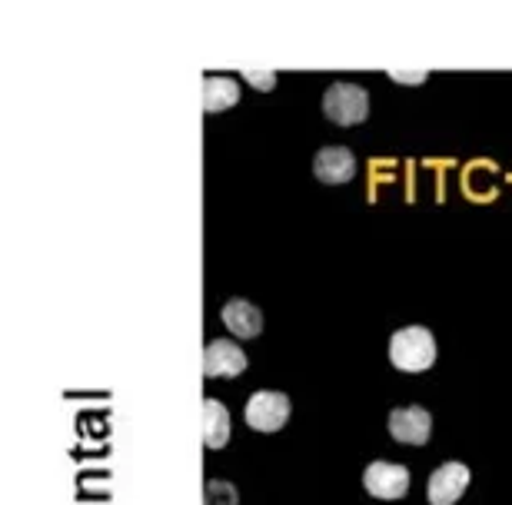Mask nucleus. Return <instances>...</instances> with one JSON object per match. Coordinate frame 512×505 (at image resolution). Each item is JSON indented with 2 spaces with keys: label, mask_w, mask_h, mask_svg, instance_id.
<instances>
[{
  "label": "nucleus",
  "mask_w": 512,
  "mask_h": 505,
  "mask_svg": "<svg viewBox=\"0 0 512 505\" xmlns=\"http://www.w3.org/2000/svg\"><path fill=\"white\" fill-rule=\"evenodd\" d=\"M243 369H247V353H243L233 339H210L207 349H203V373L210 379L240 376Z\"/></svg>",
  "instance_id": "7"
},
{
  "label": "nucleus",
  "mask_w": 512,
  "mask_h": 505,
  "mask_svg": "<svg viewBox=\"0 0 512 505\" xmlns=\"http://www.w3.org/2000/svg\"><path fill=\"white\" fill-rule=\"evenodd\" d=\"M433 432V416L423 406H396L389 412V436L406 446H423Z\"/></svg>",
  "instance_id": "5"
},
{
  "label": "nucleus",
  "mask_w": 512,
  "mask_h": 505,
  "mask_svg": "<svg viewBox=\"0 0 512 505\" xmlns=\"http://www.w3.org/2000/svg\"><path fill=\"white\" fill-rule=\"evenodd\" d=\"M230 442V412L220 399H203V446L223 449Z\"/></svg>",
  "instance_id": "10"
},
{
  "label": "nucleus",
  "mask_w": 512,
  "mask_h": 505,
  "mask_svg": "<svg viewBox=\"0 0 512 505\" xmlns=\"http://www.w3.org/2000/svg\"><path fill=\"white\" fill-rule=\"evenodd\" d=\"M466 486H469V469L463 462H443V466L429 476V486H426L429 505H456L459 496L466 492Z\"/></svg>",
  "instance_id": "6"
},
{
  "label": "nucleus",
  "mask_w": 512,
  "mask_h": 505,
  "mask_svg": "<svg viewBox=\"0 0 512 505\" xmlns=\"http://www.w3.org/2000/svg\"><path fill=\"white\" fill-rule=\"evenodd\" d=\"M220 316H223V326L240 339L260 336V329H263V313L250 300H240V296H233V300L223 303Z\"/></svg>",
  "instance_id": "9"
},
{
  "label": "nucleus",
  "mask_w": 512,
  "mask_h": 505,
  "mask_svg": "<svg viewBox=\"0 0 512 505\" xmlns=\"http://www.w3.org/2000/svg\"><path fill=\"white\" fill-rule=\"evenodd\" d=\"M363 486L376 499H386V502L403 499L409 492V469L396 466V462L376 459V462H370V466L363 469Z\"/></svg>",
  "instance_id": "4"
},
{
  "label": "nucleus",
  "mask_w": 512,
  "mask_h": 505,
  "mask_svg": "<svg viewBox=\"0 0 512 505\" xmlns=\"http://www.w3.org/2000/svg\"><path fill=\"white\" fill-rule=\"evenodd\" d=\"M243 419H247V426L256 432H276L290 419V399L283 393H273V389H260V393H253L247 399Z\"/></svg>",
  "instance_id": "3"
},
{
  "label": "nucleus",
  "mask_w": 512,
  "mask_h": 505,
  "mask_svg": "<svg viewBox=\"0 0 512 505\" xmlns=\"http://www.w3.org/2000/svg\"><path fill=\"white\" fill-rule=\"evenodd\" d=\"M323 113L340 127H356L370 113V94L353 80H336L323 94Z\"/></svg>",
  "instance_id": "2"
},
{
  "label": "nucleus",
  "mask_w": 512,
  "mask_h": 505,
  "mask_svg": "<svg viewBox=\"0 0 512 505\" xmlns=\"http://www.w3.org/2000/svg\"><path fill=\"white\" fill-rule=\"evenodd\" d=\"M203 505H240L237 489L223 479H210L207 489H203Z\"/></svg>",
  "instance_id": "12"
},
{
  "label": "nucleus",
  "mask_w": 512,
  "mask_h": 505,
  "mask_svg": "<svg viewBox=\"0 0 512 505\" xmlns=\"http://www.w3.org/2000/svg\"><path fill=\"white\" fill-rule=\"evenodd\" d=\"M389 363L399 373H426L436 363V339L426 326H403L389 336Z\"/></svg>",
  "instance_id": "1"
},
{
  "label": "nucleus",
  "mask_w": 512,
  "mask_h": 505,
  "mask_svg": "<svg viewBox=\"0 0 512 505\" xmlns=\"http://www.w3.org/2000/svg\"><path fill=\"white\" fill-rule=\"evenodd\" d=\"M353 173H356V157H353V150H346V147H323L313 157V177L320 183H330V187L350 183Z\"/></svg>",
  "instance_id": "8"
},
{
  "label": "nucleus",
  "mask_w": 512,
  "mask_h": 505,
  "mask_svg": "<svg viewBox=\"0 0 512 505\" xmlns=\"http://www.w3.org/2000/svg\"><path fill=\"white\" fill-rule=\"evenodd\" d=\"M243 77L250 80L253 87H260V90H270L273 84H276V77L270 74V70H266V74H256V70H243Z\"/></svg>",
  "instance_id": "13"
},
{
  "label": "nucleus",
  "mask_w": 512,
  "mask_h": 505,
  "mask_svg": "<svg viewBox=\"0 0 512 505\" xmlns=\"http://www.w3.org/2000/svg\"><path fill=\"white\" fill-rule=\"evenodd\" d=\"M237 100H240V87L233 77H213V74L203 77V110L207 113L230 110Z\"/></svg>",
  "instance_id": "11"
}]
</instances>
